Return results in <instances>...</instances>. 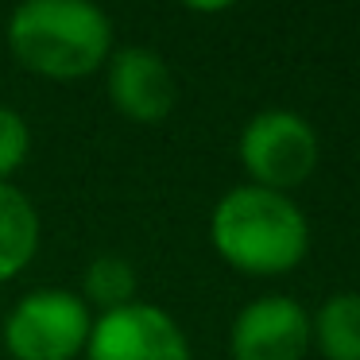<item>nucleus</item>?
<instances>
[{"mask_svg":"<svg viewBox=\"0 0 360 360\" xmlns=\"http://www.w3.org/2000/svg\"><path fill=\"white\" fill-rule=\"evenodd\" d=\"M8 47L24 70L70 82L109 63L112 24L89 0H27L8 16Z\"/></svg>","mask_w":360,"mask_h":360,"instance_id":"1","label":"nucleus"},{"mask_svg":"<svg viewBox=\"0 0 360 360\" xmlns=\"http://www.w3.org/2000/svg\"><path fill=\"white\" fill-rule=\"evenodd\" d=\"M213 248L225 264L248 275H279L302 264L310 248L306 217L287 194L236 186L217 202L210 221Z\"/></svg>","mask_w":360,"mask_h":360,"instance_id":"2","label":"nucleus"},{"mask_svg":"<svg viewBox=\"0 0 360 360\" xmlns=\"http://www.w3.org/2000/svg\"><path fill=\"white\" fill-rule=\"evenodd\" d=\"M89 329L94 318L82 295L58 287L32 290L4 318V349L16 360H74L86 352Z\"/></svg>","mask_w":360,"mask_h":360,"instance_id":"3","label":"nucleus"},{"mask_svg":"<svg viewBox=\"0 0 360 360\" xmlns=\"http://www.w3.org/2000/svg\"><path fill=\"white\" fill-rule=\"evenodd\" d=\"M240 163L252 174V186L287 194L318 167V136L298 112L267 109L244 124Z\"/></svg>","mask_w":360,"mask_h":360,"instance_id":"4","label":"nucleus"},{"mask_svg":"<svg viewBox=\"0 0 360 360\" xmlns=\"http://www.w3.org/2000/svg\"><path fill=\"white\" fill-rule=\"evenodd\" d=\"M86 360H190V345L167 310L128 302L94 321Z\"/></svg>","mask_w":360,"mask_h":360,"instance_id":"5","label":"nucleus"},{"mask_svg":"<svg viewBox=\"0 0 360 360\" xmlns=\"http://www.w3.org/2000/svg\"><path fill=\"white\" fill-rule=\"evenodd\" d=\"M310 341V318L287 295H264L248 302L229 333L233 360H302Z\"/></svg>","mask_w":360,"mask_h":360,"instance_id":"6","label":"nucleus"},{"mask_svg":"<svg viewBox=\"0 0 360 360\" xmlns=\"http://www.w3.org/2000/svg\"><path fill=\"white\" fill-rule=\"evenodd\" d=\"M109 101L136 124H159L167 112L174 109V74L167 66V58L151 47H124L109 58Z\"/></svg>","mask_w":360,"mask_h":360,"instance_id":"7","label":"nucleus"},{"mask_svg":"<svg viewBox=\"0 0 360 360\" xmlns=\"http://www.w3.org/2000/svg\"><path fill=\"white\" fill-rule=\"evenodd\" d=\"M39 248V213L12 182H0V283L20 275Z\"/></svg>","mask_w":360,"mask_h":360,"instance_id":"8","label":"nucleus"},{"mask_svg":"<svg viewBox=\"0 0 360 360\" xmlns=\"http://www.w3.org/2000/svg\"><path fill=\"white\" fill-rule=\"evenodd\" d=\"M310 333L326 360H360V295H333L321 302Z\"/></svg>","mask_w":360,"mask_h":360,"instance_id":"9","label":"nucleus"},{"mask_svg":"<svg viewBox=\"0 0 360 360\" xmlns=\"http://www.w3.org/2000/svg\"><path fill=\"white\" fill-rule=\"evenodd\" d=\"M82 283H86V306L94 302L101 314L136 302V267L124 256H97Z\"/></svg>","mask_w":360,"mask_h":360,"instance_id":"10","label":"nucleus"},{"mask_svg":"<svg viewBox=\"0 0 360 360\" xmlns=\"http://www.w3.org/2000/svg\"><path fill=\"white\" fill-rule=\"evenodd\" d=\"M32 151V132L16 109L0 105V182H8L12 171H20Z\"/></svg>","mask_w":360,"mask_h":360,"instance_id":"11","label":"nucleus"}]
</instances>
